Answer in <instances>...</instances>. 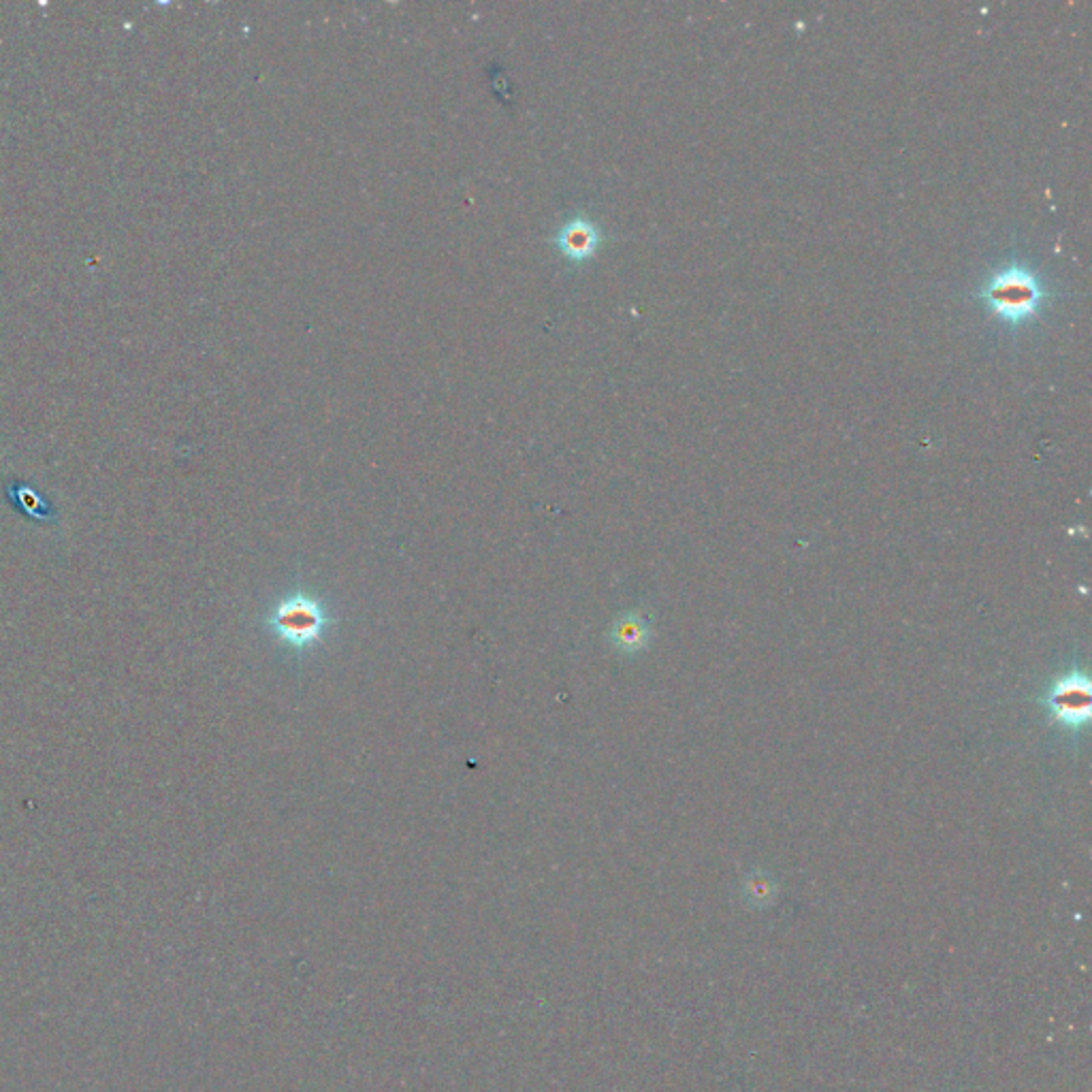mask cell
<instances>
[{
  "label": "cell",
  "instance_id": "cell-1",
  "mask_svg": "<svg viewBox=\"0 0 1092 1092\" xmlns=\"http://www.w3.org/2000/svg\"><path fill=\"white\" fill-rule=\"evenodd\" d=\"M333 623L336 615L327 602L303 589L291 591L265 617V627L273 639L297 653L321 645Z\"/></svg>",
  "mask_w": 1092,
  "mask_h": 1092
},
{
  "label": "cell",
  "instance_id": "cell-2",
  "mask_svg": "<svg viewBox=\"0 0 1092 1092\" xmlns=\"http://www.w3.org/2000/svg\"><path fill=\"white\" fill-rule=\"evenodd\" d=\"M984 299L1003 321L1022 323L1039 309L1043 291L1031 271L1008 267L994 273L984 291Z\"/></svg>",
  "mask_w": 1092,
  "mask_h": 1092
},
{
  "label": "cell",
  "instance_id": "cell-3",
  "mask_svg": "<svg viewBox=\"0 0 1092 1092\" xmlns=\"http://www.w3.org/2000/svg\"><path fill=\"white\" fill-rule=\"evenodd\" d=\"M1090 706V682L1079 672H1071L1059 678L1048 694V709L1052 717L1065 727H1069V730H1075V727H1082L1088 721Z\"/></svg>",
  "mask_w": 1092,
  "mask_h": 1092
},
{
  "label": "cell",
  "instance_id": "cell-4",
  "mask_svg": "<svg viewBox=\"0 0 1092 1092\" xmlns=\"http://www.w3.org/2000/svg\"><path fill=\"white\" fill-rule=\"evenodd\" d=\"M555 244L568 260L582 263L596 254L600 246V231L598 226L589 222L587 218H572L560 229Z\"/></svg>",
  "mask_w": 1092,
  "mask_h": 1092
},
{
  "label": "cell",
  "instance_id": "cell-5",
  "mask_svg": "<svg viewBox=\"0 0 1092 1092\" xmlns=\"http://www.w3.org/2000/svg\"><path fill=\"white\" fill-rule=\"evenodd\" d=\"M609 639L619 653H641L651 641V623L641 613H627L613 623Z\"/></svg>",
  "mask_w": 1092,
  "mask_h": 1092
},
{
  "label": "cell",
  "instance_id": "cell-6",
  "mask_svg": "<svg viewBox=\"0 0 1092 1092\" xmlns=\"http://www.w3.org/2000/svg\"><path fill=\"white\" fill-rule=\"evenodd\" d=\"M745 892H747L749 900L766 902V900L772 898V894H775V884H772L770 877H766V875H753V877H749Z\"/></svg>",
  "mask_w": 1092,
  "mask_h": 1092
}]
</instances>
